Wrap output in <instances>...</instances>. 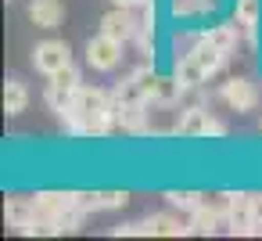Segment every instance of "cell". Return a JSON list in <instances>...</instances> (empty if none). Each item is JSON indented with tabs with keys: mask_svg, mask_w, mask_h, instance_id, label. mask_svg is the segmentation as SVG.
Segmentation results:
<instances>
[{
	"mask_svg": "<svg viewBox=\"0 0 262 241\" xmlns=\"http://www.w3.org/2000/svg\"><path fill=\"white\" fill-rule=\"evenodd\" d=\"M72 133H90V137H104L115 123H119V101L115 94H104L97 87H79L72 112L65 115Z\"/></svg>",
	"mask_w": 262,
	"mask_h": 241,
	"instance_id": "obj_1",
	"label": "cell"
},
{
	"mask_svg": "<svg viewBox=\"0 0 262 241\" xmlns=\"http://www.w3.org/2000/svg\"><path fill=\"white\" fill-rule=\"evenodd\" d=\"M79 69L76 65H65V69H58L54 76H51V87H47V105H51V112H58L61 119L72 112V105H76V94H79Z\"/></svg>",
	"mask_w": 262,
	"mask_h": 241,
	"instance_id": "obj_2",
	"label": "cell"
},
{
	"mask_svg": "<svg viewBox=\"0 0 262 241\" xmlns=\"http://www.w3.org/2000/svg\"><path fill=\"white\" fill-rule=\"evenodd\" d=\"M155 83H158V72L144 65V69H137L129 79H122V83H119V90H115V101H119L122 108H144V105H151Z\"/></svg>",
	"mask_w": 262,
	"mask_h": 241,
	"instance_id": "obj_3",
	"label": "cell"
},
{
	"mask_svg": "<svg viewBox=\"0 0 262 241\" xmlns=\"http://www.w3.org/2000/svg\"><path fill=\"white\" fill-rule=\"evenodd\" d=\"M119 62H122V40H115V36H108V33H97V36L86 44V65H90V69L112 72Z\"/></svg>",
	"mask_w": 262,
	"mask_h": 241,
	"instance_id": "obj_4",
	"label": "cell"
},
{
	"mask_svg": "<svg viewBox=\"0 0 262 241\" xmlns=\"http://www.w3.org/2000/svg\"><path fill=\"white\" fill-rule=\"evenodd\" d=\"M33 65H36V72L54 76L58 69L72 65V51H69L65 40H43V44H36V51H33Z\"/></svg>",
	"mask_w": 262,
	"mask_h": 241,
	"instance_id": "obj_5",
	"label": "cell"
},
{
	"mask_svg": "<svg viewBox=\"0 0 262 241\" xmlns=\"http://www.w3.org/2000/svg\"><path fill=\"white\" fill-rule=\"evenodd\" d=\"M219 97H223L233 112H251V108L258 105V90H255V83H251V79H237V76L223 83Z\"/></svg>",
	"mask_w": 262,
	"mask_h": 241,
	"instance_id": "obj_6",
	"label": "cell"
},
{
	"mask_svg": "<svg viewBox=\"0 0 262 241\" xmlns=\"http://www.w3.org/2000/svg\"><path fill=\"white\" fill-rule=\"evenodd\" d=\"M137 18H133V8H119L115 4V11H108L104 18H101V33H108V36H115V40H133L137 36Z\"/></svg>",
	"mask_w": 262,
	"mask_h": 241,
	"instance_id": "obj_7",
	"label": "cell"
},
{
	"mask_svg": "<svg viewBox=\"0 0 262 241\" xmlns=\"http://www.w3.org/2000/svg\"><path fill=\"white\" fill-rule=\"evenodd\" d=\"M72 205V194H61V191H43V194H36V219L40 223H51L58 234H61V227H58V219H61V212Z\"/></svg>",
	"mask_w": 262,
	"mask_h": 241,
	"instance_id": "obj_8",
	"label": "cell"
},
{
	"mask_svg": "<svg viewBox=\"0 0 262 241\" xmlns=\"http://www.w3.org/2000/svg\"><path fill=\"white\" fill-rule=\"evenodd\" d=\"M230 234H255V212H251V194H233L230 212H226Z\"/></svg>",
	"mask_w": 262,
	"mask_h": 241,
	"instance_id": "obj_9",
	"label": "cell"
},
{
	"mask_svg": "<svg viewBox=\"0 0 262 241\" xmlns=\"http://www.w3.org/2000/svg\"><path fill=\"white\" fill-rule=\"evenodd\" d=\"M129 202L126 191H76V205H83L86 212H101V209H122Z\"/></svg>",
	"mask_w": 262,
	"mask_h": 241,
	"instance_id": "obj_10",
	"label": "cell"
},
{
	"mask_svg": "<svg viewBox=\"0 0 262 241\" xmlns=\"http://www.w3.org/2000/svg\"><path fill=\"white\" fill-rule=\"evenodd\" d=\"M4 219H8V227H15V230H26V227L36 219V198L11 194L8 205H4Z\"/></svg>",
	"mask_w": 262,
	"mask_h": 241,
	"instance_id": "obj_11",
	"label": "cell"
},
{
	"mask_svg": "<svg viewBox=\"0 0 262 241\" xmlns=\"http://www.w3.org/2000/svg\"><path fill=\"white\" fill-rule=\"evenodd\" d=\"M29 18L36 29H58L65 18L61 0H29Z\"/></svg>",
	"mask_w": 262,
	"mask_h": 241,
	"instance_id": "obj_12",
	"label": "cell"
},
{
	"mask_svg": "<svg viewBox=\"0 0 262 241\" xmlns=\"http://www.w3.org/2000/svg\"><path fill=\"white\" fill-rule=\"evenodd\" d=\"M176 76H180V83L187 87V90H198L205 79H208V72H205V65L194 58V54H183V58H176V69H172Z\"/></svg>",
	"mask_w": 262,
	"mask_h": 241,
	"instance_id": "obj_13",
	"label": "cell"
},
{
	"mask_svg": "<svg viewBox=\"0 0 262 241\" xmlns=\"http://www.w3.org/2000/svg\"><path fill=\"white\" fill-rule=\"evenodd\" d=\"M144 230L151 234V237H180V234H190V227H183L176 216H169V212H158V216H147L144 219Z\"/></svg>",
	"mask_w": 262,
	"mask_h": 241,
	"instance_id": "obj_14",
	"label": "cell"
},
{
	"mask_svg": "<svg viewBox=\"0 0 262 241\" xmlns=\"http://www.w3.org/2000/svg\"><path fill=\"white\" fill-rule=\"evenodd\" d=\"M176 133L180 137H205L208 133V112L205 108H187L183 115H180V123H176Z\"/></svg>",
	"mask_w": 262,
	"mask_h": 241,
	"instance_id": "obj_15",
	"label": "cell"
},
{
	"mask_svg": "<svg viewBox=\"0 0 262 241\" xmlns=\"http://www.w3.org/2000/svg\"><path fill=\"white\" fill-rule=\"evenodd\" d=\"M190 54H194V58L205 65V72H208V76H215V72L226 65V51H219V47H215V44H208L205 36L194 44V51H190Z\"/></svg>",
	"mask_w": 262,
	"mask_h": 241,
	"instance_id": "obj_16",
	"label": "cell"
},
{
	"mask_svg": "<svg viewBox=\"0 0 262 241\" xmlns=\"http://www.w3.org/2000/svg\"><path fill=\"white\" fill-rule=\"evenodd\" d=\"M183 90H187V87L180 83V76H176V72H169V76H158L151 101H155V105H176V101L183 97Z\"/></svg>",
	"mask_w": 262,
	"mask_h": 241,
	"instance_id": "obj_17",
	"label": "cell"
},
{
	"mask_svg": "<svg viewBox=\"0 0 262 241\" xmlns=\"http://www.w3.org/2000/svg\"><path fill=\"white\" fill-rule=\"evenodd\" d=\"M262 15V0H237V26L248 36V44H255V26Z\"/></svg>",
	"mask_w": 262,
	"mask_h": 241,
	"instance_id": "obj_18",
	"label": "cell"
},
{
	"mask_svg": "<svg viewBox=\"0 0 262 241\" xmlns=\"http://www.w3.org/2000/svg\"><path fill=\"white\" fill-rule=\"evenodd\" d=\"M26 105H29V90H26V83L8 79V87H4V112H8V115H22Z\"/></svg>",
	"mask_w": 262,
	"mask_h": 241,
	"instance_id": "obj_19",
	"label": "cell"
},
{
	"mask_svg": "<svg viewBox=\"0 0 262 241\" xmlns=\"http://www.w3.org/2000/svg\"><path fill=\"white\" fill-rule=\"evenodd\" d=\"M219 223H226V219H223L219 212H212V209H205V205H201V209H194V212H190V223H187V227H190V234H215V230H219Z\"/></svg>",
	"mask_w": 262,
	"mask_h": 241,
	"instance_id": "obj_20",
	"label": "cell"
},
{
	"mask_svg": "<svg viewBox=\"0 0 262 241\" xmlns=\"http://www.w3.org/2000/svg\"><path fill=\"white\" fill-rule=\"evenodd\" d=\"M205 40H208V44H215L219 51H226V54H230V51L237 47V26H212V29L205 33Z\"/></svg>",
	"mask_w": 262,
	"mask_h": 241,
	"instance_id": "obj_21",
	"label": "cell"
},
{
	"mask_svg": "<svg viewBox=\"0 0 262 241\" xmlns=\"http://www.w3.org/2000/svg\"><path fill=\"white\" fill-rule=\"evenodd\" d=\"M165 198H169L172 209H183V212L201 209V194H194V191H165Z\"/></svg>",
	"mask_w": 262,
	"mask_h": 241,
	"instance_id": "obj_22",
	"label": "cell"
},
{
	"mask_svg": "<svg viewBox=\"0 0 262 241\" xmlns=\"http://www.w3.org/2000/svg\"><path fill=\"white\" fill-rule=\"evenodd\" d=\"M230 202H233V194H223V191H215V194H201V205L212 209V212H219L223 219H226V212H230Z\"/></svg>",
	"mask_w": 262,
	"mask_h": 241,
	"instance_id": "obj_23",
	"label": "cell"
},
{
	"mask_svg": "<svg viewBox=\"0 0 262 241\" xmlns=\"http://www.w3.org/2000/svg\"><path fill=\"white\" fill-rule=\"evenodd\" d=\"M251 212H255V234H262V194H251Z\"/></svg>",
	"mask_w": 262,
	"mask_h": 241,
	"instance_id": "obj_24",
	"label": "cell"
},
{
	"mask_svg": "<svg viewBox=\"0 0 262 241\" xmlns=\"http://www.w3.org/2000/svg\"><path fill=\"white\" fill-rule=\"evenodd\" d=\"M205 137H226V126H223L219 119H212V115H208V133H205Z\"/></svg>",
	"mask_w": 262,
	"mask_h": 241,
	"instance_id": "obj_25",
	"label": "cell"
},
{
	"mask_svg": "<svg viewBox=\"0 0 262 241\" xmlns=\"http://www.w3.org/2000/svg\"><path fill=\"white\" fill-rule=\"evenodd\" d=\"M112 4H119V8H140V4H147V0H112Z\"/></svg>",
	"mask_w": 262,
	"mask_h": 241,
	"instance_id": "obj_26",
	"label": "cell"
}]
</instances>
